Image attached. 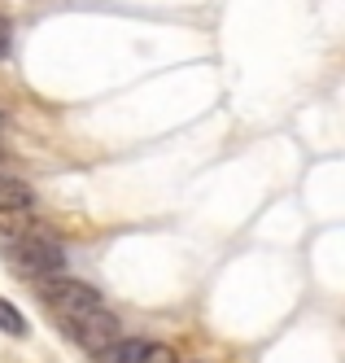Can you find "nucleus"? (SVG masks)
Here are the masks:
<instances>
[{"instance_id":"obj_1","label":"nucleus","mask_w":345,"mask_h":363,"mask_svg":"<svg viewBox=\"0 0 345 363\" xmlns=\"http://www.w3.org/2000/svg\"><path fill=\"white\" fill-rule=\"evenodd\" d=\"M57 315V324L74 337L84 350H101V346H110L114 337H123V324H118V315L105 302H96V306H62V311H52Z\"/></svg>"},{"instance_id":"obj_2","label":"nucleus","mask_w":345,"mask_h":363,"mask_svg":"<svg viewBox=\"0 0 345 363\" xmlns=\"http://www.w3.org/2000/svg\"><path fill=\"white\" fill-rule=\"evenodd\" d=\"M0 211H35V189L13 171H0Z\"/></svg>"},{"instance_id":"obj_3","label":"nucleus","mask_w":345,"mask_h":363,"mask_svg":"<svg viewBox=\"0 0 345 363\" xmlns=\"http://www.w3.org/2000/svg\"><path fill=\"white\" fill-rule=\"evenodd\" d=\"M145 350V337H114L110 346L96 350V363H136Z\"/></svg>"},{"instance_id":"obj_4","label":"nucleus","mask_w":345,"mask_h":363,"mask_svg":"<svg viewBox=\"0 0 345 363\" xmlns=\"http://www.w3.org/2000/svg\"><path fill=\"white\" fill-rule=\"evenodd\" d=\"M0 333H9V337H26V315L9 302V298H0Z\"/></svg>"},{"instance_id":"obj_5","label":"nucleus","mask_w":345,"mask_h":363,"mask_svg":"<svg viewBox=\"0 0 345 363\" xmlns=\"http://www.w3.org/2000/svg\"><path fill=\"white\" fill-rule=\"evenodd\" d=\"M136 363H179V359H175V350L162 346V342H145V350H140Z\"/></svg>"},{"instance_id":"obj_6","label":"nucleus","mask_w":345,"mask_h":363,"mask_svg":"<svg viewBox=\"0 0 345 363\" xmlns=\"http://www.w3.org/2000/svg\"><path fill=\"white\" fill-rule=\"evenodd\" d=\"M9 48H13V35H9V22L0 18V57H9Z\"/></svg>"},{"instance_id":"obj_7","label":"nucleus","mask_w":345,"mask_h":363,"mask_svg":"<svg viewBox=\"0 0 345 363\" xmlns=\"http://www.w3.org/2000/svg\"><path fill=\"white\" fill-rule=\"evenodd\" d=\"M0 132H5V114H0Z\"/></svg>"}]
</instances>
